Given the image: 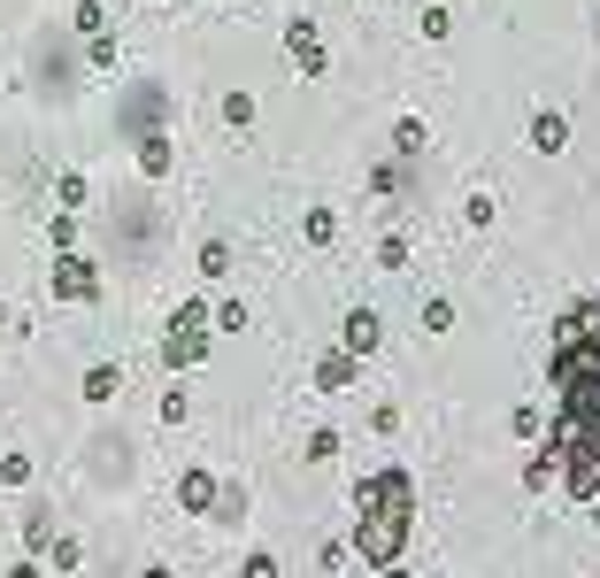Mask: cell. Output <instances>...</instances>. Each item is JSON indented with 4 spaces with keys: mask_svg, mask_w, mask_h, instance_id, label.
<instances>
[{
    "mask_svg": "<svg viewBox=\"0 0 600 578\" xmlns=\"http://www.w3.org/2000/svg\"><path fill=\"white\" fill-rule=\"evenodd\" d=\"M547 378H554V417H547L539 448L554 455L570 502L600 510V301H570L562 309Z\"/></svg>",
    "mask_w": 600,
    "mask_h": 578,
    "instance_id": "1",
    "label": "cell"
},
{
    "mask_svg": "<svg viewBox=\"0 0 600 578\" xmlns=\"http://www.w3.org/2000/svg\"><path fill=\"white\" fill-rule=\"evenodd\" d=\"M416 532V470L408 463H385V470H362L355 478V555L362 563H400Z\"/></svg>",
    "mask_w": 600,
    "mask_h": 578,
    "instance_id": "2",
    "label": "cell"
},
{
    "mask_svg": "<svg viewBox=\"0 0 600 578\" xmlns=\"http://www.w3.org/2000/svg\"><path fill=\"white\" fill-rule=\"evenodd\" d=\"M208 324H216V316H208L201 301H186L178 316H169V332H162V363H169V370H193V363L208 355Z\"/></svg>",
    "mask_w": 600,
    "mask_h": 578,
    "instance_id": "3",
    "label": "cell"
},
{
    "mask_svg": "<svg viewBox=\"0 0 600 578\" xmlns=\"http://www.w3.org/2000/svg\"><path fill=\"white\" fill-rule=\"evenodd\" d=\"M285 54H293V70H301V77H323V70H331V47L316 39V24H308V16H293V24H285Z\"/></svg>",
    "mask_w": 600,
    "mask_h": 578,
    "instance_id": "4",
    "label": "cell"
},
{
    "mask_svg": "<svg viewBox=\"0 0 600 578\" xmlns=\"http://www.w3.org/2000/svg\"><path fill=\"white\" fill-rule=\"evenodd\" d=\"M339 348H347L355 363L378 355V348H385V316H378V309H347V324H339Z\"/></svg>",
    "mask_w": 600,
    "mask_h": 578,
    "instance_id": "5",
    "label": "cell"
},
{
    "mask_svg": "<svg viewBox=\"0 0 600 578\" xmlns=\"http://www.w3.org/2000/svg\"><path fill=\"white\" fill-rule=\"evenodd\" d=\"M54 293H62V301H101V271L85 263V255H62V263H54Z\"/></svg>",
    "mask_w": 600,
    "mask_h": 578,
    "instance_id": "6",
    "label": "cell"
},
{
    "mask_svg": "<svg viewBox=\"0 0 600 578\" xmlns=\"http://www.w3.org/2000/svg\"><path fill=\"white\" fill-rule=\"evenodd\" d=\"M216 493H224V486H216L208 470H186V478H178V510H193V517H216Z\"/></svg>",
    "mask_w": 600,
    "mask_h": 578,
    "instance_id": "7",
    "label": "cell"
},
{
    "mask_svg": "<svg viewBox=\"0 0 600 578\" xmlns=\"http://www.w3.org/2000/svg\"><path fill=\"white\" fill-rule=\"evenodd\" d=\"M532 147H539V154H562V147H570V116H562V109H539V116H532Z\"/></svg>",
    "mask_w": 600,
    "mask_h": 578,
    "instance_id": "8",
    "label": "cell"
},
{
    "mask_svg": "<svg viewBox=\"0 0 600 578\" xmlns=\"http://www.w3.org/2000/svg\"><path fill=\"white\" fill-rule=\"evenodd\" d=\"M347 386H355V355L339 348V355H323V363H316V393H347Z\"/></svg>",
    "mask_w": 600,
    "mask_h": 578,
    "instance_id": "9",
    "label": "cell"
},
{
    "mask_svg": "<svg viewBox=\"0 0 600 578\" xmlns=\"http://www.w3.org/2000/svg\"><path fill=\"white\" fill-rule=\"evenodd\" d=\"M116 393H124V370H116V363H93V370H85V401H101V409H108Z\"/></svg>",
    "mask_w": 600,
    "mask_h": 578,
    "instance_id": "10",
    "label": "cell"
},
{
    "mask_svg": "<svg viewBox=\"0 0 600 578\" xmlns=\"http://www.w3.org/2000/svg\"><path fill=\"white\" fill-rule=\"evenodd\" d=\"M423 147H432V131H423V116H400V124H393V154H400V162H416Z\"/></svg>",
    "mask_w": 600,
    "mask_h": 578,
    "instance_id": "11",
    "label": "cell"
},
{
    "mask_svg": "<svg viewBox=\"0 0 600 578\" xmlns=\"http://www.w3.org/2000/svg\"><path fill=\"white\" fill-rule=\"evenodd\" d=\"M139 171L146 178H169V139L162 131H139Z\"/></svg>",
    "mask_w": 600,
    "mask_h": 578,
    "instance_id": "12",
    "label": "cell"
},
{
    "mask_svg": "<svg viewBox=\"0 0 600 578\" xmlns=\"http://www.w3.org/2000/svg\"><path fill=\"white\" fill-rule=\"evenodd\" d=\"M201 278H208V286L231 278V247H224V239H201Z\"/></svg>",
    "mask_w": 600,
    "mask_h": 578,
    "instance_id": "13",
    "label": "cell"
},
{
    "mask_svg": "<svg viewBox=\"0 0 600 578\" xmlns=\"http://www.w3.org/2000/svg\"><path fill=\"white\" fill-rule=\"evenodd\" d=\"M508 432H516V440H539V432H547L539 401H516V409H508Z\"/></svg>",
    "mask_w": 600,
    "mask_h": 578,
    "instance_id": "14",
    "label": "cell"
},
{
    "mask_svg": "<svg viewBox=\"0 0 600 578\" xmlns=\"http://www.w3.org/2000/svg\"><path fill=\"white\" fill-rule=\"evenodd\" d=\"M85 193H93V186H85V171H62V178H54V201H62L69 216L85 209Z\"/></svg>",
    "mask_w": 600,
    "mask_h": 578,
    "instance_id": "15",
    "label": "cell"
},
{
    "mask_svg": "<svg viewBox=\"0 0 600 578\" xmlns=\"http://www.w3.org/2000/svg\"><path fill=\"white\" fill-rule=\"evenodd\" d=\"M423 332H455V301H447V293L423 301Z\"/></svg>",
    "mask_w": 600,
    "mask_h": 578,
    "instance_id": "16",
    "label": "cell"
},
{
    "mask_svg": "<svg viewBox=\"0 0 600 578\" xmlns=\"http://www.w3.org/2000/svg\"><path fill=\"white\" fill-rule=\"evenodd\" d=\"M301 231H308L316 247H331V239H339V216H331V209H308V216H301Z\"/></svg>",
    "mask_w": 600,
    "mask_h": 578,
    "instance_id": "17",
    "label": "cell"
},
{
    "mask_svg": "<svg viewBox=\"0 0 600 578\" xmlns=\"http://www.w3.org/2000/svg\"><path fill=\"white\" fill-rule=\"evenodd\" d=\"M554 478H562V470H554V455H547V448H539V455H532V463H524V486H532V493H539V486H554Z\"/></svg>",
    "mask_w": 600,
    "mask_h": 578,
    "instance_id": "18",
    "label": "cell"
},
{
    "mask_svg": "<svg viewBox=\"0 0 600 578\" xmlns=\"http://www.w3.org/2000/svg\"><path fill=\"white\" fill-rule=\"evenodd\" d=\"M47 555H54V570H77V563H85V548H77L69 532H54V540H47Z\"/></svg>",
    "mask_w": 600,
    "mask_h": 578,
    "instance_id": "19",
    "label": "cell"
},
{
    "mask_svg": "<svg viewBox=\"0 0 600 578\" xmlns=\"http://www.w3.org/2000/svg\"><path fill=\"white\" fill-rule=\"evenodd\" d=\"M208 316H216V332H246V301H216Z\"/></svg>",
    "mask_w": 600,
    "mask_h": 578,
    "instance_id": "20",
    "label": "cell"
},
{
    "mask_svg": "<svg viewBox=\"0 0 600 578\" xmlns=\"http://www.w3.org/2000/svg\"><path fill=\"white\" fill-rule=\"evenodd\" d=\"M224 124L246 131V124H254V93H224Z\"/></svg>",
    "mask_w": 600,
    "mask_h": 578,
    "instance_id": "21",
    "label": "cell"
},
{
    "mask_svg": "<svg viewBox=\"0 0 600 578\" xmlns=\"http://www.w3.org/2000/svg\"><path fill=\"white\" fill-rule=\"evenodd\" d=\"M462 216H470V231H485L500 209H493V193H470V201H462Z\"/></svg>",
    "mask_w": 600,
    "mask_h": 578,
    "instance_id": "22",
    "label": "cell"
},
{
    "mask_svg": "<svg viewBox=\"0 0 600 578\" xmlns=\"http://www.w3.org/2000/svg\"><path fill=\"white\" fill-rule=\"evenodd\" d=\"M378 263H385V271H408V239H400V231H385V247H378Z\"/></svg>",
    "mask_w": 600,
    "mask_h": 578,
    "instance_id": "23",
    "label": "cell"
},
{
    "mask_svg": "<svg viewBox=\"0 0 600 578\" xmlns=\"http://www.w3.org/2000/svg\"><path fill=\"white\" fill-rule=\"evenodd\" d=\"M370 432H378V440H393V432H400V409H393V401H378V409H370Z\"/></svg>",
    "mask_w": 600,
    "mask_h": 578,
    "instance_id": "24",
    "label": "cell"
},
{
    "mask_svg": "<svg viewBox=\"0 0 600 578\" xmlns=\"http://www.w3.org/2000/svg\"><path fill=\"white\" fill-rule=\"evenodd\" d=\"M0 486H31V455H0Z\"/></svg>",
    "mask_w": 600,
    "mask_h": 578,
    "instance_id": "25",
    "label": "cell"
},
{
    "mask_svg": "<svg viewBox=\"0 0 600 578\" xmlns=\"http://www.w3.org/2000/svg\"><path fill=\"white\" fill-rule=\"evenodd\" d=\"M85 54H93L101 70H116V39H108V32H85Z\"/></svg>",
    "mask_w": 600,
    "mask_h": 578,
    "instance_id": "26",
    "label": "cell"
},
{
    "mask_svg": "<svg viewBox=\"0 0 600 578\" xmlns=\"http://www.w3.org/2000/svg\"><path fill=\"white\" fill-rule=\"evenodd\" d=\"M47 540H54V525H47V510H39V517H24V548H31V555H39V548H47Z\"/></svg>",
    "mask_w": 600,
    "mask_h": 578,
    "instance_id": "27",
    "label": "cell"
},
{
    "mask_svg": "<svg viewBox=\"0 0 600 578\" xmlns=\"http://www.w3.org/2000/svg\"><path fill=\"white\" fill-rule=\"evenodd\" d=\"M447 32H455V16H447L439 0H432V9H423V39H447Z\"/></svg>",
    "mask_w": 600,
    "mask_h": 578,
    "instance_id": "28",
    "label": "cell"
},
{
    "mask_svg": "<svg viewBox=\"0 0 600 578\" xmlns=\"http://www.w3.org/2000/svg\"><path fill=\"white\" fill-rule=\"evenodd\" d=\"M47 239H54V247H62V255H69V239H77V216H69V209H62V216H54V224H47Z\"/></svg>",
    "mask_w": 600,
    "mask_h": 578,
    "instance_id": "29",
    "label": "cell"
},
{
    "mask_svg": "<svg viewBox=\"0 0 600 578\" xmlns=\"http://www.w3.org/2000/svg\"><path fill=\"white\" fill-rule=\"evenodd\" d=\"M339 455V432H308V463H331Z\"/></svg>",
    "mask_w": 600,
    "mask_h": 578,
    "instance_id": "30",
    "label": "cell"
},
{
    "mask_svg": "<svg viewBox=\"0 0 600 578\" xmlns=\"http://www.w3.org/2000/svg\"><path fill=\"white\" fill-rule=\"evenodd\" d=\"M239 578H278V555H246V570Z\"/></svg>",
    "mask_w": 600,
    "mask_h": 578,
    "instance_id": "31",
    "label": "cell"
},
{
    "mask_svg": "<svg viewBox=\"0 0 600 578\" xmlns=\"http://www.w3.org/2000/svg\"><path fill=\"white\" fill-rule=\"evenodd\" d=\"M139 578H178V570H169V563H146V570H139Z\"/></svg>",
    "mask_w": 600,
    "mask_h": 578,
    "instance_id": "32",
    "label": "cell"
},
{
    "mask_svg": "<svg viewBox=\"0 0 600 578\" xmlns=\"http://www.w3.org/2000/svg\"><path fill=\"white\" fill-rule=\"evenodd\" d=\"M9 578H39V563H16V570H9Z\"/></svg>",
    "mask_w": 600,
    "mask_h": 578,
    "instance_id": "33",
    "label": "cell"
},
{
    "mask_svg": "<svg viewBox=\"0 0 600 578\" xmlns=\"http://www.w3.org/2000/svg\"><path fill=\"white\" fill-rule=\"evenodd\" d=\"M385 578H416V570H408V563H385Z\"/></svg>",
    "mask_w": 600,
    "mask_h": 578,
    "instance_id": "34",
    "label": "cell"
},
{
    "mask_svg": "<svg viewBox=\"0 0 600 578\" xmlns=\"http://www.w3.org/2000/svg\"><path fill=\"white\" fill-rule=\"evenodd\" d=\"M0 332H9V301H0Z\"/></svg>",
    "mask_w": 600,
    "mask_h": 578,
    "instance_id": "35",
    "label": "cell"
},
{
    "mask_svg": "<svg viewBox=\"0 0 600 578\" xmlns=\"http://www.w3.org/2000/svg\"><path fill=\"white\" fill-rule=\"evenodd\" d=\"M592 24H600V16H592Z\"/></svg>",
    "mask_w": 600,
    "mask_h": 578,
    "instance_id": "36",
    "label": "cell"
}]
</instances>
